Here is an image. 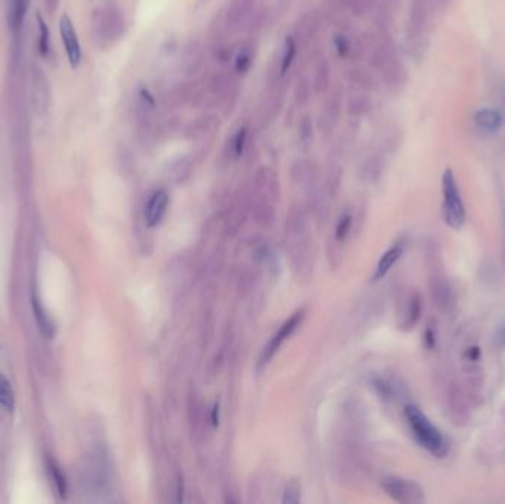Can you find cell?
Segmentation results:
<instances>
[{
    "label": "cell",
    "mask_w": 505,
    "mask_h": 504,
    "mask_svg": "<svg viewBox=\"0 0 505 504\" xmlns=\"http://www.w3.org/2000/svg\"><path fill=\"white\" fill-rule=\"evenodd\" d=\"M498 93H500V99H501V102H502V107L505 108V82H502V83H501V86H500Z\"/></svg>",
    "instance_id": "cell-34"
},
{
    "label": "cell",
    "mask_w": 505,
    "mask_h": 504,
    "mask_svg": "<svg viewBox=\"0 0 505 504\" xmlns=\"http://www.w3.org/2000/svg\"><path fill=\"white\" fill-rule=\"evenodd\" d=\"M33 312H34V318L37 321V326L42 330V333L45 336L51 337L53 335V324L51 322L49 317L46 315L45 309L42 308L40 302L37 300L36 298H33Z\"/></svg>",
    "instance_id": "cell-18"
},
{
    "label": "cell",
    "mask_w": 505,
    "mask_h": 504,
    "mask_svg": "<svg viewBox=\"0 0 505 504\" xmlns=\"http://www.w3.org/2000/svg\"><path fill=\"white\" fill-rule=\"evenodd\" d=\"M14 403L15 396L12 385L2 373H0V405L6 408V410H12Z\"/></svg>",
    "instance_id": "cell-20"
},
{
    "label": "cell",
    "mask_w": 505,
    "mask_h": 504,
    "mask_svg": "<svg viewBox=\"0 0 505 504\" xmlns=\"http://www.w3.org/2000/svg\"><path fill=\"white\" fill-rule=\"evenodd\" d=\"M436 0H412L411 9H409V20H408V37L409 40L418 42L423 39L427 32L428 23L433 11V5Z\"/></svg>",
    "instance_id": "cell-7"
},
{
    "label": "cell",
    "mask_w": 505,
    "mask_h": 504,
    "mask_svg": "<svg viewBox=\"0 0 505 504\" xmlns=\"http://www.w3.org/2000/svg\"><path fill=\"white\" fill-rule=\"evenodd\" d=\"M334 46H336L337 53L341 56V58H347V56L352 52L350 40L347 39L346 36H343V34H338V36L334 37Z\"/></svg>",
    "instance_id": "cell-27"
},
{
    "label": "cell",
    "mask_w": 505,
    "mask_h": 504,
    "mask_svg": "<svg viewBox=\"0 0 505 504\" xmlns=\"http://www.w3.org/2000/svg\"><path fill=\"white\" fill-rule=\"evenodd\" d=\"M214 56L221 61V62H226L227 60L231 58V51L227 49V46L225 45H219L214 47Z\"/></svg>",
    "instance_id": "cell-32"
},
{
    "label": "cell",
    "mask_w": 505,
    "mask_h": 504,
    "mask_svg": "<svg viewBox=\"0 0 505 504\" xmlns=\"http://www.w3.org/2000/svg\"><path fill=\"white\" fill-rule=\"evenodd\" d=\"M295 53H297V43L293 39V37H287L284 43V51H282V56H281V74H285L295 58Z\"/></svg>",
    "instance_id": "cell-19"
},
{
    "label": "cell",
    "mask_w": 505,
    "mask_h": 504,
    "mask_svg": "<svg viewBox=\"0 0 505 504\" xmlns=\"http://www.w3.org/2000/svg\"><path fill=\"white\" fill-rule=\"evenodd\" d=\"M126 23L121 12L114 8L101 9L95 15V32L102 40L116 42L125 34Z\"/></svg>",
    "instance_id": "cell-6"
},
{
    "label": "cell",
    "mask_w": 505,
    "mask_h": 504,
    "mask_svg": "<svg viewBox=\"0 0 505 504\" xmlns=\"http://www.w3.org/2000/svg\"><path fill=\"white\" fill-rule=\"evenodd\" d=\"M303 313H304L303 311L295 312L294 315L290 320L285 321L284 324L280 327V330L275 333L269 344L266 345V348L262 352V355H260V365H266L275 357V354L280 350V348H281V345L284 344V341L287 340L293 335V333L295 331V328L299 327V324H300L301 320H303Z\"/></svg>",
    "instance_id": "cell-8"
},
{
    "label": "cell",
    "mask_w": 505,
    "mask_h": 504,
    "mask_svg": "<svg viewBox=\"0 0 505 504\" xmlns=\"http://www.w3.org/2000/svg\"><path fill=\"white\" fill-rule=\"evenodd\" d=\"M369 108L371 101L365 97V95H354L347 104V110L352 116H362V114L368 112Z\"/></svg>",
    "instance_id": "cell-23"
},
{
    "label": "cell",
    "mask_w": 505,
    "mask_h": 504,
    "mask_svg": "<svg viewBox=\"0 0 505 504\" xmlns=\"http://www.w3.org/2000/svg\"><path fill=\"white\" fill-rule=\"evenodd\" d=\"M294 98L297 101L299 106H304L308 104L309 98H310V83L308 79H300L295 84L294 89Z\"/></svg>",
    "instance_id": "cell-25"
},
{
    "label": "cell",
    "mask_w": 505,
    "mask_h": 504,
    "mask_svg": "<svg viewBox=\"0 0 505 504\" xmlns=\"http://www.w3.org/2000/svg\"><path fill=\"white\" fill-rule=\"evenodd\" d=\"M30 6V0H12L11 11H9V24L12 28H20L25 20V15Z\"/></svg>",
    "instance_id": "cell-16"
},
{
    "label": "cell",
    "mask_w": 505,
    "mask_h": 504,
    "mask_svg": "<svg viewBox=\"0 0 505 504\" xmlns=\"http://www.w3.org/2000/svg\"><path fill=\"white\" fill-rule=\"evenodd\" d=\"M381 488L384 490L387 496L402 504H421L426 501V494L412 479H406L402 477H386L381 479Z\"/></svg>",
    "instance_id": "cell-5"
},
{
    "label": "cell",
    "mask_w": 505,
    "mask_h": 504,
    "mask_svg": "<svg viewBox=\"0 0 505 504\" xmlns=\"http://www.w3.org/2000/svg\"><path fill=\"white\" fill-rule=\"evenodd\" d=\"M203 60H204V47L201 42L193 40L185 47L180 69H182V71L186 75H193L199 70V67L203 65Z\"/></svg>",
    "instance_id": "cell-13"
},
{
    "label": "cell",
    "mask_w": 505,
    "mask_h": 504,
    "mask_svg": "<svg viewBox=\"0 0 505 504\" xmlns=\"http://www.w3.org/2000/svg\"><path fill=\"white\" fill-rule=\"evenodd\" d=\"M423 344L427 350H434L437 345V330L433 326H428L423 335Z\"/></svg>",
    "instance_id": "cell-29"
},
{
    "label": "cell",
    "mask_w": 505,
    "mask_h": 504,
    "mask_svg": "<svg viewBox=\"0 0 505 504\" xmlns=\"http://www.w3.org/2000/svg\"><path fill=\"white\" fill-rule=\"evenodd\" d=\"M312 135H313L312 121L309 117H303L299 125V136L303 144H308V142L312 139Z\"/></svg>",
    "instance_id": "cell-28"
},
{
    "label": "cell",
    "mask_w": 505,
    "mask_h": 504,
    "mask_svg": "<svg viewBox=\"0 0 505 504\" xmlns=\"http://www.w3.org/2000/svg\"><path fill=\"white\" fill-rule=\"evenodd\" d=\"M470 395L455 380H449L443 387V401L446 408V416L451 418L455 426H465L470 422Z\"/></svg>",
    "instance_id": "cell-4"
},
{
    "label": "cell",
    "mask_w": 505,
    "mask_h": 504,
    "mask_svg": "<svg viewBox=\"0 0 505 504\" xmlns=\"http://www.w3.org/2000/svg\"><path fill=\"white\" fill-rule=\"evenodd\" d=\"M442 217L443 222L454 231H460L465 224V206L456 178L451 169H446L442 176Z\"/></svg>",
    "instance_id": "cell-3"
},
{
    "label": "cell",
    "mask_w": 505,
    "mask_h": 504,
    "mask_svg": "<svg viewBox=\"0 0 505 504\" xmlns=\"http://www.w3.org/2000/svg\"><path fill=\"white\" fill-rule=\"evenodd\" d=\"M350 224H352V221H350V216L349 215H345V216L341 217L338 225H337V239L338 240H343L347 235Z\"/></svg>",
    "instance_id": "cell-30"
},
{
    "label": "cell",
    "mask_w": 505,
    "mask_h": 504,
    "mask_svg": "<svg viewBox=\"0 0 505 504\" xmlns=\"http://www.w3.org/2000/svg\"><path fill=\"white\" fill-rule=\"evenodd\" d=\"M60 33H61V39H62V45L66 53V58H69V62L71 67H79V64L82 62L83 58V52H82V46L79 42L77 33H75V28L73 25L71 18L69 15H62L60 20Z\"/></svg>",
    "instance_id": "cell-9"
},
{
    "label": "cell",
    "mask_w": 505,
    "mask_h": 504,
    "mask_svg": "<svg viewBox=\"0 0 505 504\" xmlns=\"http://www.w3.org/2000/svg\"><path fill=\"white\" fill-rule=\"evenodd\" d=\"M37 24H39V52L42 56H47L51 51V32L45 23L42 15H37Z\"/></svg>",
    "instance_id": "cell-22"
},
{
    "label": "cell",
    "mask_w": 505,
    "mask_h": 504,
    "mask_svg": "<svg viewBox=\"0 0 505 504\" xmlns=\"http://www.w3.org/2000/svg\"><path fill=\"white\" fill-rule=\"evenodd\" d=\"M45 5L49 9V12H55V8L58 6V0H45Z\"/></svg>",
    "instance_id": "cell-33"
},
{
    "label": "cell",
    "mask_w": 505,
    "mask_h": 504,
    "mask_svg": "<svg viewBox=\"0 0 505 504\" xmlns=\"http://www.w3.org/2000/svg\"><path fill=\"white\" fill-rule=\"evenodd\" d=\"M428 289H430L434 305L442 313H451L456 307V296L452 284L447 278L439 247L432 243L427 247Z\"/></svg>",
    "instance_id": "cell-1"
},
{
    "label": "cell",
    "mask_w": 505,
    "mask_h": 504,
    "mask_svg": "<svg viewBox=\"0 0 505 504\" xmlns=\"http://www.w3.org/2000/svg\"><path fill=\"white\" fill-rule=\"evenodd\" d=\"M493 344L500 349H505V320L498 326L493 335Z\"/></svg>",
    "instance_id": "cell-31"
},
{
    "label": "cell",
    "mask_w": 505,
    "mask_h": 504,
    "mask_svg": "<svg viewBox=\"0 0 505 504\" xmlns=\"http://www.w3.org/2000/svg\"><path fill=\"white\" fill-rule=\"evenodd\" d=\"M405 252V243L404 241H399L396 244H393L390 249L381 256V259L378 261L377 263V268H375V272H374V281H378L381 278H384L386 275L389 274V271L393 268L395 263L402 258V254Z\"/></svg>",
    "instance_id": "cell-14"
},
{
    "label": "cell",
    "mask_w": 505,
    "mask_h": 504,
    "mask_svg": "<svg viewBox=\"0 0 505 504\" xmlns=\"http://www.w3.org/2000/svg\"><path fill=\"white\" fill-rule=\"evenodd\" d=\"M247 136H249V132H247V128H240L236 130V133L232 138V154L238 158L241 157L245 145H247Z\"/></svg>",
    "instance_id": "cell-24"
},
{
    "label": "cell",
    "mask_w": 505,
    "mask_h": 504,
    "mask_svg": "<svg viewBox=\"0 0 505 504\" xmlns=\"http://www.w3.org/2000/svg\"><path fill=\"white\" fill-rule=\"evenodd\" d=\"M251 65H253V56H251L250 47H243V49L238 52L236 56H235L234 69H235L236 74L245 75L247 73L250 71Z\"/></svg>",
    "instance_id": "cell-21"
},
{
    "label": "cell",
    "mask_w": 505,
    "mask_h": 504,
    "mask_svg": "<svg viewBox=\"0 0 505 504\" xmlns=\"http://www.w3.org/2000/svg\"><path fill=\"white\" fill-rule=\"evenodd\" d=\"M473 121L479 130L484 133H495L502 126V116L498 110L482 108L476 111Z\"/></svg>",
    "instance_id": "cell-15"
},
{
    "label": "cell",
    "mask_w": 505,
    "mask_h": 504,
    "mask_svg": "<svg viewBox=\"0 0 505 504\" xmlns=\"http://www.w3.org/2000/svg\"><path fill=\"white\" fill-rule=\"evenodd\" d=\"M423 313V298L420 293H412L405 302V307L400 312V320H399V328L402 330H412L418 321L421 318Z\"/></svg>",
    "instance_id": "cell-10"
},
{
    "label": "cell",
    "mask_w": 505,
    "mask_h": 504,
    "mask_svg": "<svg viewBox=\"0 0 505 504\" xmlns=\"http://www.w3.org/2000/svg\"><path fill=\"white\" fill-rule=\"evenodd\" d=\"M330 65L325 60H322L317 70H315V75H313V89H315V92L319 95V93H323L328 86H330Z\"/></svg>",
    "instance_id": "cell-17"
},
{
    "label": "cell",
    "mask_w": 505,
    "mask_h": 504,
    "mask_svg": "<svg viewBox=\"0 0 505 504\" xmlns=\"http://www.w3.org/2000/svg\"><path fill=\"white\" fill-rule=\"evenodd\" d=\"M254 0H232V3L225 15V25L230 30H240L247 23L253 9Z\"/></svg>",
    "instance_id": "cell-12"
},
{
    "label": "cell",
    "mask_w": 505,
    "mask_h": 504,
    "mask_svg": "<svg viewBox=\"0 0 505 504\" xmlns=\"http://www.w3.org/2000/svg\"><path fill=\"white\" fill-rule=\"evenodd\" d=\"M405 418L417 444L434 457L443 459L449 446H447L443 433L432 423L430 418L414 404L405 407Z\"/></svg>",
    "instance_id": "cell-2"
},
{
    "label": "cell",
    "mask_w": 505,
    "mask_h": 504,
    "mask_svg": "<svg viewBox=\"0 0 505 504\" xmlns=\"http://www.w3.org/2000/svg\"><path fill=\"white\" fill-rule=\"evenodd\" d=\"M300 501V485L293 481L291 483L287 485V488L284 491V499L282 503L285 504H295Z\"/></svg>",
    "instance_id": "cell-26"
},
{
    "label": "cell",
    "mask_w": 505,
    "mask_h": 504,
    "mask_svg": "<svg viewBox=\"0 0 505 504\" xmlns=\"http://www.w3.org/2000/svg\"><path fill=\"white\" fill-rule=\"evenodd\" d=\"M169 207V194L164 189H158L148 200V204L145 207V221L148 226H157L167 212Z\"/></svg>",
    "instance_id": "cell-11"
}]
</instances>
